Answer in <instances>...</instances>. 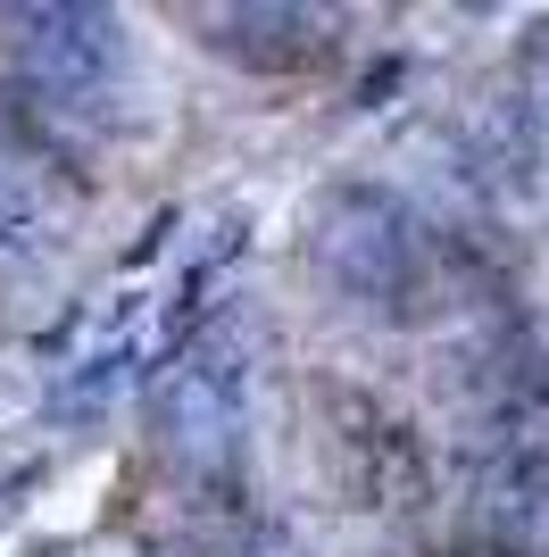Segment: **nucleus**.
<instances>
[{
  "instance_id": "nucleus-2",
  "label": "nucleus",
  "mask_w": 549,
  "mask_h": 557,
  "mask_svg": "<svg viewBox=\"0 0 549 557\" xmlns=\"http://www.w3.org/2000/svg\"><path fill=\"white\" fill-rule=\"evenodd\" d=\"M325 442H333V474H342L350 508H425V449L383 399L325 392Z\"/></svg>"
},
{
  "instance_id": "nucleus-5",
  "label": "nucleus",
  "mask_w": 549,
  "mask_h": 557,
  "mask_svg": "<svg viewBox=\"0 0 549 557\" xmlns=\"http://www.w3.org/2000/svg\"><path fill=\"white\" fill-rule=\"evenodd\" d=\"M483 474L516 499H549V392H516L483 424Z\"/></svg>"
},
{
  "instance_id": "nucleus-3",
  "label": "nucleus",
  "mask_w": 549,
  "mask_h": 557,
  "mask_svg": "<svg viewBox=\"0 0 549 557\" xmlns=\"http://www.w3.org/2000/svg\"><path fill=\"white\" fill-rule=\"evenodd\" d=\"M17 59L25 92L50 109H75L117 75V17L109 9H17Z\"/></svg>"
},
{
  "instance_id": "nucleus-1",
  "label": "nucleus",
  "mask_w": 549,
  "mask_h": 557,
  "mask_svg": "<svg viewBox=\"0 0 549 557\" xmlns=\"http://www.w3.org/2000/svg\"><path fill=\"white\" fill-rule=\"evenodd\" d=\"M308 258L342 283L350 300L375 308H434L441 292V242L434 225L383 184H333L308 209Z\"/></svg>"
},
{
  "instance_id": "nucleus-4",
  "label": "nucleus",
  "mask_w": 549,
  "mask_h": 557,
  "mask_svg": "<svg viewBox=\"0 0 549 557\" xmlns=\"http://www.w3.org/2000/svg\"><path fill=\"white\" fill-rule=\"evenodd\" d=\"M208 50H225L251 75H317L333 67V17L317 9H283V0H242V9H200Z\"/></svg>"
}]
</instances>
